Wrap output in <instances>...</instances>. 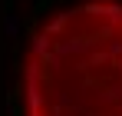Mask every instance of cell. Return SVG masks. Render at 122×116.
<instances>
[{"instance_id": "obj_1", "label": "cell", "mask_w": 122, "mask_h": 116, "mask_svg": "<svg viewBox=\"0 0 122 116\" xmlns=\"http://www.w3.org/2000/svg\"><path fill=\"white\" fill-rule=\"evenodd\" d=\"M30 116H122V7L86 3L56 17L26 66Z\"/></svg>"}]
</instances>
